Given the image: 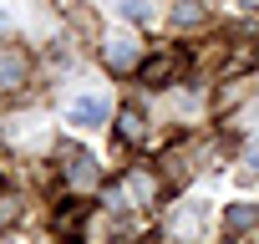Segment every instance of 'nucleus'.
<instances>
[{"label": "nucleus", "instance_id": "nucleus-9", "mask_svg": "<svg viewBox=\"0 0 259 244\" xmlns=\"http://www.w3.org/2000/svg\"><path fill=\"white\" fill-rule=\"evenodd\" d=\"M198 16H203V11H198V6H188V0L173 11V21H178V26H188V21H198Z\"/></svg>", "mask_w": 259, "mask_h": 244}, {"label": "nucleus", "instance_id": "nucleus-3", "mask_svg": "<svg viewBox=\"0 0 259 244\" xmlns=\"http://www.w3.org/2000/svg\"><path fill=\"white\" fill-rule=\"evenodd\" d=\"M102 51H107V61H112L117 71H127V66H138V36H133V31H112Z\"/></svg>", "mask_w": 259, "mask_h": 244}, {"label": "nucleus", "instance_id": "nucleus-2", "mask_svg": "<svg viewBox=\"0 0 259 244\" xmlns=\"http://www.w3.org/2000/svg\"><path fill=\"white\" fill-rule=\"evenodd\" d=\"M208 219H213V204L203 198V193H193V198H183L178 204V214H173V234H193V239H203L208 234Z\"/></svg>", "mask_w": 259, "mask_h": 244}, {"label": "nucleus", "instance_id": "nucleus-1", "mask_svg": "<svg viewBox=\"0 0 259 244\" xmlns=\"http://www.w3.org/2000/svg\"><path fill=\"white\" fill-rule=\"evenodd\" d=\"M107 117H112L107 92H76V97L66 102V122H71V128H102Z\"/></svg>", "mask_w": 259, "mask_h": 244}, {"label": "nucleus", "instance_id": "nucleus-5", "mask_svg": "<svg viewBox=\"0 0 259 244\" xmlns=\"http://www.w3.org/2000/svg\"><path fill=\"white\" fill-rule=\"evenodd\" d=\"M66 178H71L76 188H92V183H97V163H92V153H71V163H66Z\"/></svg>", "mask_w": 259, "mask_h": 244}, {"label": "nucleus", "instance_id": "nucleus-8", "mask_svg": "<svg viewBox=\"0 0 259 244\" xmlns=\"http://www.w3.org/2000/svg\"><path fill=\"white\" fill-rule=\"evenodd\" d=\"M127 193H133V198H148V193H153V183H148L143 173H133V178H127Z\"/></svg>", "mask_w": 259, "mask_h": 244}, {"label": "nucleus", "instance_id": "nucleus-7", "mask_svg": "<svg viewBox=\"0 0 259 244\" xmlns=\"http://www.w3.org/2000/svg\"><path fill=\"white\" fill-rule=\"evenodd\" d=\"M0 76H6V87L21 82V56H0Z\"/></svg>", "mask_w": 259, "mask_h": 244}, {"label": "nucleus", "instance_id": "nucleus-10", "mask_svg": "<svg viewBox=\"0 0 259 244\" xmlns=\"http://www.w3.org/2000/svg\"><path fill=\"white\" fill-rule=\"evenodd\" d=\"M244 163H249V168H254V173H259V138H254V143H249V153H244Z\"/></svg>", "mask_w": 259, "mask_h": 244}, {"label": "nucleus", "instance_id": "nucleus-11", "mask_svg": "<svg viewBox=\"0 0 259 244\" xmlns=\"http://www.w3.org/2000/svg\"><path fill=\"white\" fill-rule=\"evenodd\" d=\"M244 6H259V0H244Z\"/></svg>", "mask_w": 259, "mask_h": 244}, {"label": "nucleus", "instance_id": "nucleus-4", "mask_svg": "<svg viewBox=\"0 0 259 244\" xmlns=\"http://www.w3.org/2000/svg\"><path fill=\"white\" fill-rule=\"evenodd\" d=\"M117 16L138 21V26H153L158 21V0H117Z\"/></svg>", "mask_w": 259, "mask_h": 244}, {"label": "nucleus", "instance_id": "nucleus-6", "mask_svg": "<svg viewBox=\"0 0 259 244\" xmlns=\"http://www.w3.org/2000/svg\"><path fill=\"white\" fill-rule=\"evenodd\" d=\"M224 224L229 229H254L259 224V204H229L224 209Z\"/></svg>", "mask_w": 259, "mask_h": 244}]
</instances>
